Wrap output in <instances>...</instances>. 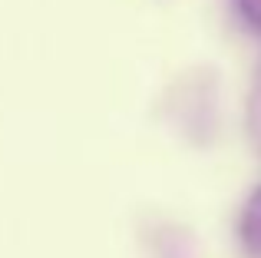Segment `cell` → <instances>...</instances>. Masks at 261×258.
<instances>
[{
    "mask_svg": "<svg viewBox=\"0 0 261 258\" xmlns=\"http://www.w3.org/2000/svg\"><path fill=\"white\" fill-rule=\"evenodd\" d=\"M235 7H238V13H242L245 23L261 30V0H235Z\"/></svg>",
    "mask_w": 261,
    "mask_h": 258,
    "instance_id": "cell-2",
    "label": "cell"
},
{
    "mask_svg": "<svg viewBox=\"0 0 261 258\" xmlns=\"http://www.w3.org/2000/svg\"><path fill=\"white\" fill-rule=\"evenodd\" d=\"M238 239H242V248L248 255L261 258V186L242 205V215H238Z\"/></svg>",
    "mask_w": 261,
    "mask_h": 258,
    "instance_id": "cell-1",
    "label": "cell"
}]
</instances>
